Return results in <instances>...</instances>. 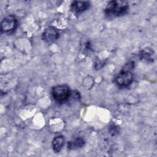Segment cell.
I'll return each instance as SVG.
<instances>
[{
  "instance_id": "obj_1",
  "label": "cell",
  "mask_w": 157,
  "mask_h": 157,
  "mask_svg": "<svg viewBox=\"0 0 157 157\" xmlns=\"http://www.w3.org/2000/svg\"><path fill=\"white\" fill-rule=\"evenodd\" d=\"M128 9L129 4L127 1H111L107 4L105 9V13L109 17H119L126 13Z\"/></svg>"
},
{
  "instance_id": "obj_2",
  "label": "cell",
  "mask_w": 157,
  "mask_h": 157,
  "mask_svg": "<svg viewBox=\"0 0 157 157\" xmlns=\"http://www.w3.org/2000/svg\"><path fill=\"white\" fill-rule=\"evenodd\" d=\"M128 67L126 66L117 75L115 78V82L120 87H126L131 84L133 81V74L130 71L132 69V64L128 63Z\"/></svg>"
},
{
  "instance_id": "obj_3",
  "label": "cell",
  "mask_w": 157,
  "mask_h": 157,
  "mask_svg": "<svg viewBox=\"0 0 157 157\" xmlns=\"http://www.w3.org/2000/svg\"><path fill=\"white\" fill-rule=\"evenodd\" d=\"M71 91L68 85L66 84L54 86L52 90V95L53 99L58 103H64L69 100Z\"/></svg>"
},
{
  "instance_id": "obj_4",
  "label": "cell",
  "mask_w": 157,
  "mask_h": 157,
  "mask_svg": "<svg viewBox=\"0 0 157 157\" xmlns=\"http://www.w3.org/2000/svg\"><path fill=\"white\" fill-rule=\"evenodd\" d=\"M18 25L17 18L13 15H9L2 19L1 23V31L2 33L9 34L14 31Z\"/></svg>"
},
{
  "instance_id": "obj_5",
  "label": "cell",
  "mask_w": 157,
  "mask_h": 157,
  "mask_svg": "<svg viewBox=\"0 0 157 157\" xmlns=\"http://www.w3.org/2000/svg\"><path fill=\"white\" fill-rule=\"evenodd\" d=\"M59 31L55 26L47 28L42 35V38L47 43H52L56 41L59 37Z\"/></svg>"
},
{
  "instance_id": "obj_6",
  "label": "cell",
  "mask_w": 157,
  "mask_h": 157,
  "mask_svg": "<svg viewBox=\"0 0 157 157\" xmlns=\"http://www.w3.org/2000/svg\"><path fill=\"white\" fill-rule=\"evenodd\" d=\"M90 3L87 1H75L71 4V10L75 13H80L89 8Z\"/></svg>"
},
{
  "instance_id": "obj_7",
  "label": "cell",
  "mask_w": 157,
  "mask_h": 157,
  "mask_svg": "<svg viewBox=\"0 0 157 157\" xmlns=\"http://www.w3.org/2000/svg\"><path fill=\"white\" fill-rule=\"evenodd\" d=\"M153 51L151 48L147 47L142 49L139 53V57L141 60H143L146 62H152L153 61Z\"/></svg>"
},
{
  "instance_id": "obj_8",
  "label": "cell",
  "mask_w": 157,
  "mask_h": 157,
  "mask_svg": "<svg viewBox=\"0 0 157 157\" xmlns=\"http://www.w3.org/2000/svg\"><path fill=\"white\" fill-rule=\"evenodd\" d=\"M64 144V138L63 136L55 137L52 141L53 150L55 153H59L62 149Z\"/></svg>"
},
{
  "instance_id": "obj_9",
  "label": "cell",
  "mask_w": 157,
  "mask_h": 157,
  "mask_svg": "<svg viewBox=\"0 0 157 157\" xmlns=\"http://www.w3.org/2000/svg\"><path fill=\"white\" fill-rule=\"evenodd\" d=\"M85 140L82 137H77L67 142V148L69 150H75L82 148L85 145Z\"/></svg>"
}]
</instances>
